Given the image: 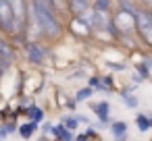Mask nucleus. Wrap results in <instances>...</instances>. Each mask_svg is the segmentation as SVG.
Returning a JSON list of instances; mask_svg holds the SVG:
<instances>
[{"label":"nucleus","mask_w":152,"mask_h":141,"mask_svg":"<svg viewBox=\"0 0 152 141\" xmlns=\"http://www.w3.org/2000/svg\"><path fill=\"white\" fill-rule=\"evenodd\" d=\"M31 13L38 25L48 33V35H58L61 33V23L54 15V9L48 0H34L31 2Z\"/></svg>","instance_id":"nucleus-1"},{"label":"nucleus","mask_w":152,"mask_h":141,"mask_svg":"<svg viewBox=\"0 0 152 141\" xmlns=\"http://www.w3.org/2000/svg\"><path fill=\"white\" fill-rule=\"evenodd\" d=\"M11 11H13V31L21 35L27 25V2L25 0H9Z\"/></svg>","instance_id":"nucleus-2"},{"label":"nucleus","mask_w":152,"mask_h":141,"mask_svg":"<svg viewBox=\"0 0 152 141\" xmlns=\"http://www.w3.org/2000/svg\"><path fill=\"white\" fill-rule=\"evenodd\" d=\"M135 27L144 42L152 46V15L148 13H135Z\"/></svg>","instance_id":"nucleus-3"},{"label":"nucleus","mask_w":152,"mask_h":141,"mask_svg":"<svg viewBox=\"0 0 152 141\" xmlns=\"http://www.w3.org/2000/svg\"><path fill=\"white\" fill-rule=\"evenodd\" d=\"M0 27L4 31H13V11L9 0H0Z\"/></svg>","instance_id":"nucleus-4"},{"label":"nucleus","mask_w":152,"mask_h":141,"mask_svg":"<svg viewBox=\"0 0 152 141\" xmlns=\"http://www.w3.org/2000/svg\"><path fill=\"white\" fill-rule=\"evenodd\" d=\"M27 58L31 62H42L44 60V50L40 46H36V44H29L27 46Z\"/></svg>","instance_id":"nucleus-5"},{"label":"nucleus","mask_w":152,"mask_h":141,"mask_svg":"<svg viewBox=\"0 0 152 141\" xmlns=\"http://www.w3.org/2000/svg\"><path fill=\"white\" fill-rule=\"evenodd\" d=\"M0 58H2L4 62H9V60L13 58V50H11V46L4 44V42H0Z\"/></svg>","instance_id":"nucleus-6"},{"label":"nucleus","mask_w":152,"mask_h":141,"mask_svg":"<svg viewBox=\"0 0 152 141\" xmlns=\"http://www.w3.org/2000/svg\"><path fill=\"white\" fill-rule=\"evenodd\" d=\"M108 2H110V0H98V2H96V11H106L108 9Z\"/></svg>","instance_id":"nucleus-7"},{"label":"nucleus","mask_w":152,"mask_h":141,"mask_svg":"<svg viewBox=\"0 0 152 141\" xmlns=\"http://www.w3.org/2000/svg\"><path fill=\"white\" fill-rule=\"evenodd\" d=\"M34 131V124H25V127H21V133H23V137H29V133Z\"/></svg>","instance_id":"nucleus-8"},{"label":"nucleus","mask_w":152,"mask_h":141,"mask_svg":"<svg viewBox=\"0 0 152 141\" xmlns=\"http://www.w3.org/2000/svg\"><path fill=\"white\" fill-rule=\"evenodd\" d=\"M115 133H117V135H123V133H125V124H121V122L115 124Z\"/></svg>","instance_id":"nucleus-9"},{"label":"nucleus","mask_w":152,"mask_h":141,"mask_svg":"<svg viewBox=\"0 0 152 141\" xmlns=\"http://www.w3.org/2000/svg\"><path fill=\"white\" fill-rule=\"evenodd\" d=\"M137 124H140V127H142V129H146V127H150V124H152V122H150V120H148V122H146V120H144V116H140V120H137Z\"/></svg>","instance_id":"nucleus-10"},{"label":"nucleus","mask_w":152,"mask_h":141,"mask_svg":"<svg viewBox=\"0 0 152 141\" xmlns=\"http://www.w3.org/2000/svg\"><path fill=\"white\" fill-rule=\"evenodd\" d=\"M135 104H137V102H135V100H133V98H127V106H131V108H133V106H135Z\"/></svg>","instance_id":"nucleus-11"},{"label":"nucleus","mask_w":152,"mask_h":141,"mask_svg":"<svg viewBox=\"0 0 152 141\" xmlns=\"http://www.w3.org/2000/svg\"><path fill=\"white\" fill-rule=\"evenodd\" d=\"M88 95H90V91H88V89H86V91H79V100H81V98H88Z\"/></svg>","instance_id":"nucleus-12"},{"label":"nucleus","mask_w":152,"mask_h":141,"mask_svg":"<svg viewBox=\"0 0 152 141\" xmlns=\"http://www.w3.org/2000/svg\"><path fill=\"white\" fill-rule=\"evenodd\" d=\"M144 2H150V4H152V0H144Z\"/></svg>","instance_id":"nucleus-13"}]
</instances>
